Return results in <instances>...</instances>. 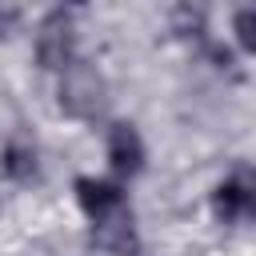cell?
Wrapping results in <instances>:
<instances>
[{
    "instance_id": "obj_9",
    "label": "cell",
    "mask_w": 256,
    "mask_h": 256,
    "mask_svg": "<svg viewBox=\"0 0 256 256\" xmlns=\"http://www.w3.org/2000/svg\"><path fill=\"white\" fill-rule=\"evenodd\" d=\"M232 32H236L240 52H252V48H256V16H252V8H240V12H236Z\"/></svg>"
},
{
    "instance_id": "obj_3",
    "label": "cell",
    "mask_w": 256,
    "mask_h": 256,
    "mask_svg": "<svg viewBox=\"0 0 256 256\" xmlns=\"http://www.w3.org/2000/svg\"><path fill=\"white\" fill-rule=\"evenodd\" d=\"M92 224H96V236L92 240L108 256H136L140 252V236H136V224H132V212L128 208H116V212H108V216H100Z\"/></svg>"
},
{
    "instance_id": "obj_2",
    "label": "cell",
    "mask_w": 256,
    "mask_h": 256,
    "mask_svg": "<svg viewBox=\"0 0 256 256\" xmlns=\"http://www.w3.org/2000/svg\"><path fill=\"white\" fill-rule=\"evenodd\" d=\"M36 60L48 72H64L76 60V28L64 12H52L36 28Z\"/></svg>"
},
{
    "instance_id": "obj_5",
    "label": "cell",
    "mask_w": 256,
    "mask_h": 256,
    "mask_svg": "<svg viewBox=\"0 0 256 256\" xmlns=\"http://www.w3.org/2000/svg\"><path fill=\"white\" fill-rule=\"evenodd\" d=\"M212 212H216V220H224V224H232V220H240V216L252 212V180H248V172H236V176H228L224 184H216V192H212Z\"/></svg>"
},
{
    "instance_id": "obj_7",
    "label": "cell",
    "mask_w": 256,
    "mask_h": 256,
    "mask_svg": "<svg viewBox=\"0 0 256 256\" xmlns=\"http://www.w3.org/2000/svg\"><path fill=\"white\" fill-rule=\"evenodd\" d=\"M0 168H4V176H8V180H16V184H32V180L40 176L36 148H32V144H24V140H12V144L4 148V156H0Z\"/></svg>"
},
{
    "instance_id": "obj_10",
    "label": "cell",
    "mask_w": 256,
    "mask_h": 256,
    "mask_svg": "<svg viewBox=\"0 0 256 256\" xmlns=\"http://www.w3.org/2000/svg\"><path fill=\"white\" fill-rule=\"evenodd\" d=\"M12 28H16V12L4 8V12H0V36H12Z\"/></svg>"
},
{
    "instance_id": "obj_6",
    "label": "cell",
    "mask_w": 256,
    "mask_h": 256,
    "mask_svg": "<svg viewBox=\"0 0 256 256\" xmlns=\"http://www.w3.org/2000/svg\"><path fill=\"white\" fill-rule=\"evenodd\" d=\"M76 200H80V208H84L88 220H100V216L124 208V192H120L116 184L92 180V176H80V180H76Z\"/></svg>"
},
{
    "instance_id": "obj_11",
    "label": "cell",
    "mask_w": 256,
    "mask_h": 256,
    "mask_svg": "<svg viewBox=\"0 0 256 256\" xmlns=\"http://www.w3.org/2000/svg\"><path fill=\"white\" fill-rule=\"evenodd\" d=\"M72 4H84V0H72Z\"/></svg>"
},
{
    "instance_id": "obj_4",
    "label": "cell",
    "mask_w": 256,
    "mask_h": 256,
    "mask_svg": "<svg viewBox=\"0 0 256 256\" xmlns=\"http://www.w3.org/2000/svg\"><path fill=\"white\" fill-rule=\"evenodd\" d=\"M108 164L116 176H136L144 168V140L132 124H112L108 128Z\"/></svg>"
},
{
    "instance_id": "obj_1",
    "label": "cell",
    "mask_w": 256,
    "mask_h": 256,
    "mask_svg": "<svg viewBox=\"0 0 256 256\" xmlns=\"http://www.w3.org/2000/svg\"><path fill=\"white\" fill-rule=\"evenodd\" d=\"M56 104H60V112H68V116H76V120H96V116L108 108V84H104V76H100L92 64L72 60V64L60 72Z\"/></svg>"
},
{
    "instance_id": "obj_8",
    "label": "cell",
    "mask_w": 256,
    "mask_h": 256,
    "mask_svg": "<svg viewBox=\"0 0 256 256\" xmlns=\"http://www.w3.org/2000/svg\"><path fill=\"white\" fill-rule=\"evenodd\" d=\"M172 32L180 40H204V32H208V4L204 0H176Z\"/></svg>"
}]
</instances>
